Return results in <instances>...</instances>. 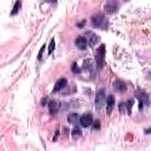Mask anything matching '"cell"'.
<instances>
[{
  "label": "cell",
  "instance_id": "1",
  "mask_svg": "<svg viewBox=\"0 0 151 151\" xmlns=\"http://www.w3.org/2000/svg\"><path fill=\"white\" fill-rule=\"evenodd\" d=\"M92 24H93L94 27L100 28V29H106V27H107V25H109L106 18H105L104 14H101V13L94 14V15L92 17Z\"/></svg>",
  "mask_w": 151,
  "mask_h": 151
},
{
  "label": "cell",
  "instance_id": "2",
  "mask_svg": "<svg viewBox=\"0 0 151 151\" xmlns=\"http://www.w3.org/2000/svg\"><path fill=\"white\" fill-rule=\"evenodd\" d=\"M104 55H105V45H100L96 51V63L98 70H101L104 65Z\"/></svg>",
  "mask_w": 151,
  "mask_h": 151
},
{
  "label": "cell",
  "instance_id": "3",
  "mask_svg": "<svg viewBox=\"0 0 151 151\" xmlns=\"http://www.w3.org/2000/svg\"><path fill=\"white\" fill-rule=\"evenodd\" d=\"M105 103V90H99L96 96V106L98 110H100L104 106Z\"/></svg>",
  "mask_w": 151,
  "mask_h": 151
},
{
  "label": "cell",
  "instance_id": "4",
  "mask_svg": "<svg viewBox=\"0 0 151 151\" xmlns=\"http://www.w3.org/2000/svg\"><path fill=\"white\" fill-rule=\"evenodd\" d=\"M79 123L83 127H88L92 123H93V118H92V114L91 113H85L80 117L79 119Z\"/></svg>",
  "mask_w": 151,
  "mask_h": 151
},
{
  "label": "cell",
  "instance_id": "5",
  "mask_svg": "<svg viewBox=\"0 0 151 151\" xmlns=\"http://www.w3.org/2000/svg\"><path fill=\"white\" fill-rule=\"evenodd\" d=\"M83 37H84V39L86 40L87 45H90V46L96 45V42L98 41V35H97V34H94L93 32H86Z\"/></svg>",
  "mask_w": 151,
  "mask_h": 151
},
{
  "label": "cell",
  "instance_id": "6",
  "mask_svg": "<svg viewBox=\"0 0 151 151\" xmlns=\"http://www.w3.org/2000/svg\"><path fill=\"white\" fill-rule=\"evenodd\" d=\"M137 98L139 99V110L143 109V104H149V96L144 91H138Z\"/></svg>",
  "mask_w": 151,
  "mask_h": 151
},
{
  "label": "cell",
  "instance_id": "7",
  "mask_svg": "<svg viewBox=\"0 0 151 151\" xmlns=\"http://www.w3.org/2000/svg\"><path fill=\"white\" fill-rule=\"evenodd\" d=\"M117 9H118V5H117L116 1H107V2H106V5H105V11H106V13L112 14V13L117 12Z\"/></svg>",
  "mask_w": 151,
  "mask_h": 151
},
{
  "label": "cell",
  "instance_id": "8",
  "mask_svg": "<svg viewBox=\"0 0 151 151\" xmlns=\"http://www.w3.org/2000/svg\"><path fill=\"white\" fill-rule=\"evenodd\" d=\"M113 105H114V97L111 94L106 99V112H107V114H111V112L113 110Z\"/></svg>",
  "mask_w": 151,
  "mask_h": 151
},
{
  "label": "cell",
  "instance_id": "9",
  "mask_svg": "<svg viewBox=\"0 0 151 151\" xmlns=\"http://www.w3.org/2000/svg\"><path fill=\"white\" fill-rule=\"evenodd\" d=\"M48 109H50L51 114H54V113H57V112L59 111V109H60V103L57 101V100H52V101H50V104H48Z\"/></svg>",
  "mask_w": 151,
  "mask_h": 151
},
{
  "label": "cell",
  "instance_id": "10",
  "mask_svg": "<svg viewBox=\"0 0 151 151\" xmlns=\"http://www.w3.org/2000/svg\"><path fill=\"white\" fill-rule=\"evenodd\" d=\"M66 85H67V80H66L65 78H61V79H59V80L55 83V86H54L53 91H54V92H55V91H60V90L64 88Z\"/></svg>",
  "mask_w": 151,
  "mask_h": 151
},
{
  "label": "cell",
  "instance_id": "11",
  "mask_svg": "<svg viewBox=\"0 0 151 151\" xmlns=\"http://www.w3.org/2000/svg\"><path fill=\"white\" fill-rule=\"evenodd\" d=\"M76 45H77L80 50H85L86 46H87V42H86V40L84 39V37H78V38L76 39Z\"/></svg>",
  "mask_w": 151,
  "mask_h": 151
},
{
  "label": "cell",
  "instance_id": "12",
  "mask_svg": "<svg viewBox=\"0 0 151 151\" xmlns=\"http://www.w3.org/2000/svg\"><path fill=\"white\" fill-rule=\"evenodd\" d=\"M114 88H116L117 91H119V92H125V91H126V85H125V83H123L122 80H116V83H114Z\"/></svg>",
  "mask_w": 151,
  "mask_h": 151
},
{
  "label": "cell",
  "instance_id": "13",
  "mask_svg": "<svg viewBox=\"0 0 151 151\" xmlns=\"http://www.w3.org/2000/svg\"><path fill=\"white\" fill-rule=\"evenodd\" d=\"M78 119H80L79 116H78V113H70L68 117H67V120H68V123H71V124H76V123L78 122Z\"/></svg>",
  "mask_w": 151,
  "mask_h": 151
},
{
  "label": "cell",
  "instance_id": "14",
  "mask_svg": "<svg viewBox=\"0 0 151 151\" xmlns=\"http://www.w3.org/2000/svg\"><path fill=\"white\" fill-rule=\"evenodd\" d=\"M20 7H21V2L20 1H17L15 4H14V7H13V11L11 12V15H15L18 12H19V9H20Z\"/></svg>",
  "mask_w": 151,
  "mask_h": 151
},
{
  "label": "cell",
  "instance_id": "15",
  "mask_svg": "<svg viewBox=\"0 0 151 151\" xmlns=\"http://www.w3.org/2000/svg\"><path fill=\"white\" fill-rule=\"evenodd\" d=\"M84 68H87V70L92 71V68H93V61L92 60H85L84 61Z\"/></svg>",
  "mask_w": 151,
  "mask_h": 151
},
{
  "label": "cell",
  "instance_id": "16",
  "mask_svg": "<svg viewBox=\"0 0 151 151\" xmlns=\"http://www.w3.org/2000/svg\"><path fill=\"white\" fill-rule=\"evenodd\" d=\"M80 136H81V131H80V129L74 127V129L72 130V137L76 139V138H78V137H80Z\"/></svg>",
  "mask_w": 151,
  "mask_h": 151
},
{
  "label": "cell",
  "instance_id": "17",
  "mask_svg": "<svg viewBox=\"0 0 151 151\" xmlns=\"http://www.w3.org/2000/svg\"><path fill=\"white\" fill-rule=\"evenodd\" d=\"M119 111H120V113H127V114H129L127 107H126V104H125V103H120V104H119Z\"/></svg>",
  "mask_w": 151,
  "mask_h": 151
},
{
  "label": "cell",
  "instance_id": "18",
  "mask_svg": "<svg viewBox=\"0 0 151 151\" xmlns=\"http://www.w3.org/2000/svg\"><path fill=\"white\" fill-rule=\"evenodd\" d=\"M54 47H55V41H54V39H51V42H50V45H48V53H50V54L54 51Z\"/></svg>",
  "mask_w": 151,
  "mask_h": 151
},
{
  "label": "cell",
  "instance_id": "19",
  "mask_svg": "<svg viewBox=\"0 0 151 151\" xmlns=\"http://www.w3.org/2000/svg\"><path fill=\"white\" fill-rule=\"evenodd\" d=\"M125 104H126V107H127V112H129V114H130L131 109H132V106H133V100H132V99H129Z\"/></svg>",
  "mask_w": 151,
  "mask_h": 151
},
{
  "label": "cell",
  "instance_id": "20",
  "mask_svg": "<svg viewBox=\"0 0 151 151\" xmlns=\"http://www.w3.org/2000/svg\"><path fill=\"white\" fill-rule=\"evenodd\" d=\"M45 47H46V46H45V45H42V46H41V48H40V51H39V53H38V59H39V60H40V59H41V57H42V53H44V51H45Z\"/></svg>",
  "mask_w": 151,
  "mask_h": 151
},
{
  "label": "cell",
  "instance_id": "21",
  "mask_svg": "<svg viewBox=\"0 0 151 151\" xmlns=\"http://www.w3.org/2000/svg\"><path fill=\"white\" fill-rule=\"evenodd\" d=\"M100 129V122L97 119L94 120V124H93V130H99Z\"/></svg>",
  "mask_w": 151,
  "mask_h": 151
},
{
  "label": "cell",
  "instance_id": "22",
  "mask_svg": "<svg viewBox=\"0 0 151 151\" xmlns=\"http://www.w3.org/2000/svg\"><path fill=\"white\" fill-rule=\"evenodd\" d=\"M72 71H73V73H79V72H80V70L78 68L77 64H73V66H72Z\"/></svg>",
  "mask_w": 151,
  "mask_h": 151
},
{
  "label": "cell",
  "instance_id": "23",
  "mask_svg": "<svg viewBox=\"0 0 151 151\" xmlns=\"http://www.w3.org/2000/svg\"><path fill=\"white\" fill-rule=\"evenodd\" d=\"M46 101H48V99H47V97H45V98H42L41 99V105L44 106V105H46Z\"/></svg>",
  "mask_w": 151,
  "mask_h": 151
},
{
  "label": "cell",
  "instance_id": "24",
  "mask_svg": "<svg viewBox=\"0 0 151 151\" xmlns=\"http://www.w3.org/2000/svg\"><path fill=\"white\" fill-rule=\"evenodd\" d=\"M58 136H59V131H57V132H55V134H54V137H53V140H55V139L58 138Z\"/></svg>",
  "mask_w": 151,
  "mask_h": 151
},
{
  "label": "cell",
  "instance_id": "25",
  "mask_svg": "<svg viewBox=\"0 0 151 151\" xmlns=\"http://www.w3.org/2000/svg\"><path fill=\"white\" fill-rule=\"evenodd\" d=\"M145 133H146V134L151 133V127H150V129H146V130H145Z\"/></svg>",
  "mask_w": 151,
  "mask_h": 151
}]
</instances>
